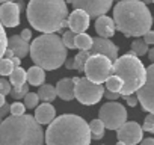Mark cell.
<instances>
[{"label":"cell","mask_w":154,"mask_h":145,"mask_svg":"<svg viewBox=\"0 0 154 145\" xmlns=\"http://www.w3.org/2000/svg\"><path fill=\"white\" fill-rule=\"evenodd\" d=\"M26 80H27V71H24L21 66H15V69L12 71V74L9 76V82H11L12 88L24 86Z\"/></svg>","instance_id":"obj_21"},{"label":"cell","mask_w":154,"mask_h":145,"mask_svg":"<svg viewBox=\"0 0 154 145\" xmlns=\"http://www.w3.org/2000/svg\"><path fill=\"white\" fill-rule=\"evenodd\" d=\"M6 95H2V94H0V106H5L6 104V98H5Z\"/></svg>","instance_id":"obj_46"},{"label":"cell","mask_w":154,"mask_h":145,"mask_svg":"<svg viewBox=\"0 0 154 145\" xmlns=\"http://www.w3.org/2000/svg\"><path fill=\"white\" fill-rule=\"evenodd\" d=\"M17 5H18L20 11H23V9L26 8V5H24V2H23V0H17Z\"/></svg>","instance_id":"obj_45"},{"label":"cell","mask_w":154,"mask_h":145,"mask_svg":"<svg viewBox=\"0 0 154 145\" xmlns=\"http://www.w3.org/2000/svg\"><path fill=\"white\" fill-rule=\"evenodd\" d=\"M89 128H91V134H92V139H101L104 136V128L106 125L103 124V121L98 118V119H92L89 122Z\"/></svg>","instance_id":"obj_25"},{"label":"cell","mask_w":154,"mask_h":145,"mask_svg":"<svg viewBox=\"0 0 154 145\" xmlns=\"http://www.w3.org/2000/svg\"><path fill=\"white\" fill-rule=\"evenodd\" d=\"M12 91V85L9 80H6L5 77H0V94L2 95H8Z\"/></svg>","instance_id":"obj_34"},{"label":"cell","mask_w":154,"mask_h":145,"mask_svg":"<svg viewBox=\"0 0 154 145\" xmlns=\"http://www.w3.org/2000/svg\"><path fill=\"white\" fill-rule=\"evenodd\" d=\"M65 66H66L68 69H74V57H72V59H66Z\"/></svg>","instance_id":"obj_41"},{"label":"cell","mask_w":154,"mask_h":145,"mask_svg":"<svg viewBox=\"0 0 154 145\" xmlns=\"http://www.w3.org/2000/svg\"><path fill=\"white\" fill-rule=\"evenodd\" d=\"M92 54H106L110 60H116L118 59V47L107 38H95L94 44L89 50H80L74 57V69L77 71H85V63L88 60L89 56Z\"/></svg>","instance_id":"obj_7"},{"label":"cell","mask_w":154,"mask_h":145,"mask_svg":"<svg viewBox=\"0 0 154 145\" xmlns=\"http://www.w3.org/2000/svg\"><path fill=\"white\" fill-rule=\"evenodd\" d=\"M91 139L89 122L72 113L59 115L45 131L47 145H91Z\"/></svg>","instance_id":"obj_2"},{"label":"cell","mask_w":154,"mask_h":145,"mask_svg":"<svg viewBox=\"0 0 154 145\" xmlns=\"http://www.w3.org/2000/svg\"><path fill=\"white\" fill-rule=\"evenodd\" d=\"M95 30L98 33V36L101 38H112L116 32V24L115 20L107 17V15H101L95 20Z\"/></svg>","instance_id":"obj_17"},{"label":"cell","mask_w":154,"mask_h":145,"mask_svg":"<svg viewBox=\"0 0 154 145\" xmlns=\"http://www.w3.org/2000/svg\"><path fill=\"white\" fill-rule=\"evenodd\" d=\"M6 2H14V0H0V5H2V3H6Z\"/></svg>","instance_id":"obj_48"},{"label":"cell","mask_w":154,"mask_h":145,"mask_svg":"<svg viewBox=\"0 0 154 145\" xmlns=\"http://www.w3.org/2000/svg\"><path fill=\"white\" fill-rule=\"evenodd\" d=\"M11 113V104H5V106H0V124L5 118H8V115Z\"/></svg>","instance_id":"obj_35"},{"label":"cell","mask_w":154,"mask_h":145,"mask_svg":"<svg viewBox=\"0 0 154 145\" xmlns=\"http://www.w3.org/2000/svg\"><path fill=\"white\" fill-rule=\"evenodd\" d=\"M149 51V48H148V44L145 42V39L142 38H137V39H134L133 42H131V51L130 53H133L134 56H143V54H146Z\"/></svg>","instance_id":"obj_24"},{"label":"cell","mask_w":154,"mask_h":145,"mask_svg":"<svg viewBox=\"0 0 154 145\" xmlns=\"http://www.w3.org/2000/svg\"><path fill=\"white\" fill-rule=\"evenodd\" d=\"M75 35H77V33H74L72 30H68V32L63 33L62 41H63V44H65L66 48H71V50L75 48Z\"/></svg>","instance_id":"obj_30"},{"label":"cell","mask_w":154,"mask_h":145,"mask_svg":"<svg viewBox=\"0 0 154 145\" xmlns=\"http://www.w3.org/2000/svg\"><path fill=\"white\" fill-rule=\"evenodd\" d=\"M143 39L146 44H154V30H149L143 35Z\"/></svg>","instance_id":"obj_38"},{"label":"cell","mask_w":154,"mask_h":145,"mask_svg":"<svg viewBox=\"0 0 154 145\" xmlns=\"http://www.w3.org/2000/svg\"><path fill=\"white\" fill-rule=\"evenodd\" d=\"M30 57L35 65L53 71L66 62L68 48L65 47L62 38L56 33H42L35 38L30 44Z\"/></svg>","instance_id":"obj_5"},{"label":"cell","mask_w":154,"mask_h":145,"mask_svg":"<svg viewBox=\"0 0 154 145\" xmlns=\"http://www.w3.org/2000/svg\"><path fill=\"white\" fill-rule=\"evenodd\" d=\"M27 94H29V85H27V83H26L24 86H21V88H12V91H11V97H12L14 100H21V98H24Z\"/></svg>","instance_id":"obj_31"},{"label":"cell","mask_w":154,"mask_h":145,"mask_svg":"<svg viewBox=\"0 0 154 145\" xmlns=\"http://www.w3.org/2000/svg\"><path fill=\"white\" fill-rule=\"evenodd\" d=\"M122 86H124L122 79H121V77H118V76H115V74H112V76H110V77L106 80V89H107V91H112V92H119V94H121Z\"/></svg>","instance_id":"obj_26"},{"label":"cell","mask_w":154,"mask_h":145,"mask_svg":"<svg viewBox=\"0 0 154 145\" xmlns=\"http://www.w3.org/2000/svg\"><path fill=\"white\" fill-rule=\"evenodd\" d=\"M75 82L77 77H66V79H60L56 83V92L57 97L63 101H71L72 98H75Z\"/></svg>","instance_id":"obj_16"},{"label":"cell","mask_w":154,"mask_h":145,"mask_svg":"<svg viewBox=\"0 0 154 145\" xmlns=\"http://www.w3.org/2000/svg\"><path fill=\"white\" fill-rule=\"evenodd\" d=\"M21 38L26 39V41H29V39L32 38V30H30V29H24V30L21 32Z\"/></svg>","instance_id":"obj_39"},{"label":"cell","mask_w":154,"mask_h":145,"mask_svg":"<svg viewBox=\"0 0 154 145\" xmlns=\"http://www.w3.org/2000/svg\"><path fill=\"white\" fill-rule=\"evenodd\" d=\"M116 145H125V143H124V142H121V140H118V142H116Z\"/></svg>","instance_id":"obj_49"},{"label":"cell","mask_w":154,"mask_h":145,"mask_svg":"<svg viewBox=\"0 0 154 145\" xmlns=\"http://www.w3.org/2000/svg\"><path fill=\"white\" fill-rule=\"evenodd\" d=\"M152 3H154V0H152Z\"/></svg>","instance_id":"obj_51"},{"label":"cell","mask_w":154,"mask_h":145,"mask_svg":"<svg viewBox=\"0 0 154 145\" xmlns=\"http://www.w3.org/2000/svg\"><path fill=\"white\" fill-rule=\"evenodd\" d=\"M152 23H154V17H152Z\"/></svg>","instance_id":"obj_50"},{"label":"cell","mask_w":154,"mask_h":145,"mask_svg":"<svg viewBox=\"0 0 154 145\" xmlns=\"http://www.w3.org/2000/svg\"><path fill=\"white\" fill-rule=\"evenodd\" d=\"M148 59L151 60V63H154V47L149 48V51H148Z\"/></svg>","instance_id":"obj_44"},{"label":"cell","mask_w":154,"mask_h":145,"mask_svg":"<svg viewBox=\"0 0 154 145\" xmlns=\"http://www.w3.org/2000/svg\"><path fill=\"white\" fill-rule=\"evenodd\" d=\"M35 118L41 125L45 124H51L56 118V109L50 104V103H42L41 106L36 107L35 110Z\"/></svg>","instance_id":"obj_19"},{"label":"cell","mask_w":154,"mask_h":145,"mask_svg":"<svg viewBox=\"0 0 154 145\" xmlns=\"http://www.w3.org/2000/svg\"><path fill=\"white\" fill-rule=\"evenodd\" d=\"M89 21H91V17L88 12L82 9H74L68 17V27L74 33H85L86 29L89 27Z\"/></svg>","instance_id":"obj_15"},{"label":"cell","mask_w":154,"mask_h":145,"mask_svg":"<svg viewBox=\"0 0 154 145\" xmlns=\"http://www.w3.org/2000/svg\"><path fill=\"white\" fill-rule=\"evenodd\" d=\"M27 82L29 85L32 86H41L44 85L45 82V69L38 66V65H33L27 69Z\"/></svg>","instance_id":"obj_20"},{"label":"cell","mask_w":154,"mask_h":145,"mask_svg":"<svg viewBox=\"0 0 154 145\" xmlns=\"http://www.w3.org/2000/svg\"><path fill=\"white\" fill-rule=\"evenodd\" d=\"M15 54H14V51L11 50V48H6V51H5V56L3 57H6V59H12Z\"/></svg>","instance_id":"obj_42"},{"label":"cell","mask_w":154,"mask_h":145,"mask_svg":"<svg viewBox=\"0 0 154 145\" xmlns=\"http://www.w3.org/2000/svg\"><path fill=\"white\" fill-rule=\"evenodd\" d=\"M140 2H143L145 5H149V3H152V0H140Z\"/></svg>","instance_id":"obj_47"},{"label":"cell","mask_w":154,"mask_h":145,"mask_svg":"<svg viewBox=\"0 0 154 145\" xmlns=\"http://www.w3.org/2000/svg\"><path fill=\"white\" fill-rule=\"evenodd\" d=\"M85 74L95 83H106V80L113 74V60L106 54H92L85 63Z\"/></svg>","instance_id":"obj_8"},{"label":"cell","mask_w":154,"mask_h":145,"mask_svg":"<svg viewBox=\"0 0 154 145\" xmlns=\"http://www.w3.org/2000/svg\"><path fill=\"white\" fill-rule=\"evenodd\" d=\"M139 145H154V137H146V139L140 140Z\"/></svg>","instance_id":"obj_40"},{"label":"cell","mask_w":154,"mask_h":145,"mask_svg":"<svg viewBox=\"0 0 154 145\" xmlns=\"http://www.w3.org/2000/svg\"><path fill=\"white\" fill-rule=\"evenodd\" d=\"M23 100H24V106L27 109H36L38 107V103H39V95L35 94V92H29Z\"/></svg>","instance_id":"obj_29"},{"label":"cell","mask_w":154,"mask_h":145,"mask_svg":"<svg viewBox=\"0 0 154 145\" xmlns=\"http://www.w3.org/2000/svg\"><path fill=\"white\" fill-rule=\"evenodd\" d=\"M116 30L127 38H140L151 30L152 15L140 0H119L113 8Z\"/></svg>","instance_id":"obj_3"},{"label":"cell","mask_w":154,"mask_h":145,"mask_svg":"<svg viewBox=\"0 0 154 145\" xmlns=\"http://www.w3.org/2000/svg\"><path fill=\"white\" fill-rule=\"evenodd\" d=\"M8 48H11L14 51L15 56L18 57H26L29 53H30V45H29V41L23 39L21 35H12L9 39H8Z\"/></svg>","instance_id":"obj_18"},{"label":"cell","mask_w":154,"mask_h":145,"mask_svg":"<svg viewBox=\"0 0 154 145\" xmlns=\"http://www.w3.org/2000/svg\"><path fill=\"white\" fill-rule=\"evenodd\" d=\"M119 95H121L119 92H112V91H107V89L104 91V97H106L107 100H112V101H113V100H118Z\"/></svg>","instance_id":"obj_37"},{"label":"cell","mask_w":154,"mask_h":145,"mask_svg":"<svg viewBox=\"0 0 154 145\" xmlns=\"http://www.w3.org/2000/svg\"><path fill=\"white\" fill-rule=\"evenodd\" d=\"M8 36H6V32H5V26L0 21V59L5 56V51L8 48Z\"/></svg>","instance_id":"obj_28"},{"label":"cell","mask_w":154,"mask_h":145,"mask_svg":"<svg viewBox=\"0 0 154 145\" xmlns=\"http://www.w3.org/2000/svg\"><path fill=\"white\" fill-rule=\"evenodd\" d=\"M137 100L143 110L154 113V63L146 68V80L143 86L136 92Z\"/></svg>","instance_id":"obj_12"},{"label":"cell","mask_w":154,"mask_h":145,"mask_svg":"<svg viewBox=\"0 0 154 145\" xmlns=\"http://www.w3.org/2000/svg\"><path fill=\"white\" fill-rule=\"evenodd\" d=\"M38 95H39V100L44 101V103H51L54 101V98L57 97V92H56V86L50 85V83H44L41 85V88L38 89Z\"/></svg>","instance_id":"obj_22"},{"label":"cell","mask_w":154,"mask_h":145,"mask_svg":"<svg viewBox=\"0 0 154 145\" xmlns=\"http://www.w3.org/2000/svg\"><path fill=\"white\" fill-rule=\"evenodd\" d=\"M113 74L121 77L124 82L121 95H131L143 86L146 80V68L137 56L127 53L113 62Z\"/></svg>","instance_id":"obj_6"},{"label":"cell","mask_w":154,"mask_h":145,"mask_svg":"<svg viewBox=\"0 0 154 145\" xmlns=\"http://www.w3.org/2000/svg\"><path fill=\"white\" fill-rule=\"evenodd\" d=\"M11 60L14 62V65H15V66H20V65H21V57H18V56H14Z\"/></svg>","instance_id":"obj_43"},{"label":"cell","mask_w":154,"mask_h":145,"mask_svg":"<svg viewBox=\"0 0 154 145\" xmlns=\"http://www.w3.org/2000/svg\"><path fill=\"white\" fill-rule=\"evenodd\" d=\"M124 97V100H125V103L128 104V106H131V107H134L137 103H139V100H137V95L134 97L133 94L131 95H122Z\"/></svg>","instance_id":"obj_36"},{"label":"cell","mask_w":154,"mask_h":145,"mask_svg":"<svg viewBox=\"0 0 154 145\" xmlns=\"http://www.w3.org/2000/svg\"><path fill=\"white\" fill-rule=\"evenodd\" d=\"M94 44V38L88 33H77L75 35V48L79 50H89Z\"/></svg>","instance_id":"obj_23"},{"label":"cell","mask_w":154,"mask_h":145,"mask_svg":"<svg viewBox=\"0 0 154 145\" xmlns=\"http://www.w3.org/2000/svg\"><path fill=\"white\" fill-rule=\"evenodd\" d=\"M74 9H82L89 14L91 18H98L106 15L107 11L112 8L113 0H66Z\"/></svg>","instance_id":"obj_11"},{"label":"cell","mask_w":154,"mask_h":145,"mask_svg":"<svg viewBox=\"0 0 154 145\" xmlns=\"http://www.w3.org/2000/svg\"><path fill=\"white\" fill-rule=\"evenodd\" d=\"M42 125L32 115H11L0 124V145H44Z\"/></svg>","instance_id":"obj_4"},{"label":"cell","mask_w":154,"mask_h":145,"mask_svg":"<svg viewBox=\"0 0 154 145\" xmlns=\"http://www.w3.org/2000/svg\"><path fill=\"white\" fill-rule=\"evenodd\" d=\"M26 109H27V107L24 106V103L15 101V103L11 104V115H15V116H18V115H24Z\"/></svg>","instance_id":"obj_32"},{"label":"cell","mask_w":154,"mask_h":145,"mask_svg":"<svg viewBox=\"0 0 154 145\" xmlns=\"http://www.w3.org/2000/svg\"><path fill=\"white\" fill-rule=\"evenodd\" d=\"M98 118L103 121L106 128L118 130L127 122V110L118 101H109L98 110Z\"/></svg>","instance_id":"obj_10"},{"label":"cell","mask_w":154,"mask_h":145,"mask_svg":"<svg viewBox=\"0 0 154 145\" xmlns=\"http://www.w3.org/2000/svg\"><path fill=\"white\" fill-rule=\"evenodd\" d=\"M142 133L143 128L140 124H137L136 121H127L121 128L116 130V137L125 145H137L142 140Z\"/></svg>","instance_id":"obj_13"},{"label":"cell","mask_w":154,"mask_h":145,"mask_svg":"<svg viewBox=\"0 0 154 145\" xmlns=\"http://www.w3.org/2000/svg\"><path fill=\"white\" fill-rule=\"evenodd\" d=\"M142 128L148 133H154V113H148L145 116V121H143V125Z\"/></svg>","instance_id":"obj_33"},{"label":"cell","mask_w":154,"mask_h":145,"mask_svg":"<svg viewBox=\"0 0 154 145\" xmlns=\"http://www.w3.org/2000/svg\"><path fill=\"white\" fill-rule=\"evenodd\" d=\"M27 21L42 33L62 32L68 26V6L65 0H29Z\"/></svg>","instance_id":"obj_1"},{"label":"cell","mask_w":154,"mask_h":145,"mask_svg":"<svg viewBox=\"0 0 154 145\" xmlns=\"http://www.w3.org/2000/svg\"><path fill=\"white\" fill-rule=\"evenodd\" d=\"M104 91H106V86H103L101 83H95L89 80L88 77H77L75 100L82 104H86V106L97 104L104 97Z\"/></svg>","instance_id":"obj_9"},{"label":"cell","mask_w":154,"mask_h":145,"mask_svg":"<svg viewBox=\"0 0 154 145\" xmlns=\"http://www.w3.org/2000/svg\"><path fill=\"white\" fill-rule=\"evenodd\" d=\"M14 69H15V65L11 59H6V57L0 59V76H11Z\"/></svg>","instance_id":"obj_27"},{"label":"cell","mask_w":154,"mask_h":145,"mask_svg":"<svg viewBox=\"0 0 154 145\" xmlns=\"http://www.w3.org/2000/svg\"><path fill=\"white\" fill-rule=\"evenodd\" d=\"M20 8L14 2L0 5V21L5 27H17L20 24Z\"/></svg>","instance_id":"obj_14"}]
</instances>
